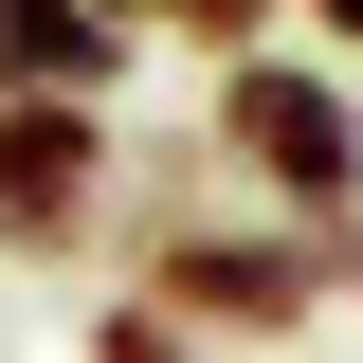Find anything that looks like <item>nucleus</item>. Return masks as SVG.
<instances>
[{
    "instance_id": "f03ea898",
    "label": "nucleus",
    "mask_w": 363,
    "mask_h": 363,
    "mask_svg": "<svg viewBox=\"0 0 363 363\" xmlns=\"http://www.w3.org/2000/svg\"><path fill=\"white\" fill-rule=\"evenodd\" d=\"M200 164L255 200V218H309V236H363V91L345 55H218L200 73Z\"/></svg>"
},
{
    "instance_id": "0eeeda50",
    "label": "nucleus",
    "mask_w": 363,
    "mask_h": 363,
    "mask_svg": "<svg viewBox=\"0 0 363 363\" xmlns=\"http://www.w3.org/2000/svg\"><path fill=\"white\" fill-rule=\"evenodd\" d=\"M291 18H309V37H327V55H363V0H291Z\"/></svg>"
},
{
    "instance_id": "20e7f679",
    "label": "nucleus",
    "mask_w": 363,
    "mask_h": 363,
    "mask_svg": "<svg viewBox=\"0 0 363 363\" xmlns=\"http://www.w3.org/2000/svg\"><path fill=\"white\" fill-rule=\"evenodd\" d=\"M145 55H164L145 0H0V91H91V109H109Z\"/></svg>"
},
{
    "instance_id": "7ed1b4c3",
    "label": "nucleus",
    "mask_w": 363,
    "mask_h": 363,
    "mask_svg": "<svg viewBox=\"0 0 363 363\" xmlns=\"http://www.w3.org/2000/svg\"><path fill=\"white\" fill-rule=\"evenodd\" d=\"M128 236V128L91 91H0V272H73Z\"/></svg>"
},
{
    "instance_id": "6e6552de",
    "label": "nucleus",
    "mask_w": 363,
    "mask_h": 363,
    "mask_svg": "<svg viewBox=\"0 0 363 363\" xmlns=\"http://www.w3.org/2000/svg\"><path fill=\"white\" fill-rule=\"evenodd\" d=\"M309 363H345V345H309Z\"/></svg>"
},
{
    "instance_id": "39448f33",
    "label": "nucleus",
    "mask_w": 363,
    "mask_h": 363,
    "mask_svg": "<svg viewBox=\"0 0 363 363\" xmlns=\"http://www.w3.org/2000/svg\"><path fill=\"white\" fill-rule=\"evenodd\" d=\"M272 18H291V0H145V37H164V55H200V73H218V55H255Z\"/></svg>"
},
{
    "instance_id": "423d86ee",
    "label": "nucleus",
    "mask_w": 363,
    "mask_h": 363,
    "mask_svg": "<svg viewBox=\"0 0 363 363\" xmlns=\"http://www.w3.org/2000/svg\"><path fill=\"white\" fill-rule=\"evenodd\" d=\"M73 363H200V327H182V309H145V291H109Z\"/></svg>"
},
{
    "instance_id": "f257e3e1",
    "label": "nucleus",
    "mask_w": 363,
    "mask_h": 363,
    "mask_svg": "<svg viewBox=\"0 0 363 363\" xmlns=\"http://www.w3.org/2000/svg\"><path fill=\"white\" fill-rule=\"evenodd\" d=\"M128 291L182 309L200 345H291L363 291V236H309V218H255V200H145L128 236Z\"/></svg>"
}]
</instances>
